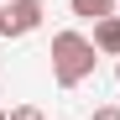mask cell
I'll list each match as a JSON object with an SVG mask.
<instances>
[{"label": "cell", "instance_id": "6da1fadb", "mask_svg": "<svg viewBox=\"0 0 120 120\" xmlns=\"http://www.w3.org/2000/svg\"><path fill=\"white\" fill-rule=\"evenodd\" d=\"M94 52H99V47L89 42L84 31H57V37H52V78H57L63 89H78V84L94 73V63H99Z\"/></svg>", "mask_w": 120, "mask_h": 120}, {"label": "cell", "instance_id": "7a4b0ae2", "mask_svg": "<svg viewBox=\"0 0 120 120\" xmlns=\"http://www.w3.org/2000/svg\"><path fill=\"white\" fill-rule=\"evenodd\" d=\"M42 0H5V5H0V37H31L37 26H42Z\"/></svg>", "mask_w": 120, "mask_h": 120}, {"label": "cell", "instance_id": "3957f363", "mask_svg": "<svg viewBox=\"0 0 120 120\" xmlns=\"http://www.w3.org/2000/svg\"><path fill=\"white\" fill-rule=\"evenodd\" d=\"M94 47L120 57V16H105V21H94Z\"/></svg>", "mask_w": 120, "mask_h": 120}, {"label": "cell", "instance_id": "277c9868", "mask_svg": "<svg viewBox=\"0 0 120 120\" xmlns=\"http://www.w3.org/2000/svg\"><path fill=\"white\" fill-rule=\"evenodd\" d=\"M73 16H84V21H105V16H115V0H68Z\"/></svg>", "mask_w": 120, "mask_h": 120}, {"label": "cell", "instance_id": "5b68a950", "mask_svg": "<svg viewBox=\"0 0 120 120\" xmlns=\"http://www.w3.org/2000/svg\"><path fill=\"white\" fill-rule=\"evenodd\" d=\"M11 120H42V110H37V105H16V110H11Z\"/></svg>", "mask_w": 120, "mask_h": 120}, {"label": "cell", "instance_id": "8992f818", "mask_svg": "<svg viewBox=\"0 0 120 120\" xmlns=\"http://www.w3.org/2000/svg\"><path fill=\"white\" fill-rule=\"evenodd\" d=\"M89 120H120V105H99V110H94Z\"/></svg>", "mask_w": 120, "mask_h": 120}, {"label": "cell", "instance_id": "52a82bcc", "mask_svg": "<svg viewBox=\"0 0 120 120\" xmlns=\"http://www.w3.org/2000/svg\"><path fill=\"white\" fill-rule=\"evenodd\" d=\"M0 120H11V115H5V110H0Z\"/></svg>", "mask_w": 120, "mask_h": 120}, {"label": "cell", "instance_id": "ba28073f", "mask_svg": "<svg viewBox=\"0 0 120 120\" xmlns=\"http://www.w3.org/2000/svg\"><path fill=\"white\" fill-rule=\"evenodd\" d=\"M115 78H120V63H115Z\"/></svg>", "mask_w": 120, "mask_h": 120}]
</instances>
